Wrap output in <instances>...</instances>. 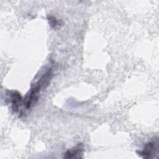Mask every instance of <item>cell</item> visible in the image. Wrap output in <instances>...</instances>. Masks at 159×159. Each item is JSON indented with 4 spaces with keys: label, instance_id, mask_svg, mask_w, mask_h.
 <instances>
[{
    "label": "cell",
    "instance_id": "1",
    "mask_svg": "<svg viewBox=\"0 0 159 159\" xmlns=\"http://www.w3.org/2000/svg\"><path fill=\"white\" fill-rule=\"evenodd\" d=\"M52 69H49L45 74L43 75L40 79L35 84L34 86L30 90L24 100V106L26 109H30L36 102L41 89L45 88L48 85L52 78Z\"/></svg>",
    "mask_w": 159,
    "mask_h": 159
},
{
    "label": "cell",
    "instance_id": "2",
    "mask_svg": "<svg viewBox=\"0 0 159 159\" xmlns=\"http://www.w3.org/2000/svg\"><path fill=\"white\" fill-rule=\"evenodd\" d=\"M158 140H152L147 143L142 150L137 152L139 155L142 156L143 158H152L155 155L158 153Z\"/></svg>",
    "mask_w": 159,
    "mask_h": 159
},
{
    "label": "cell",
    "instance_id": "3",
    "mask_svg": "<svg viewBox=\"0 0 159 159\" xmlns=\"http://www.w3.org/2000/svg\"><path fill=\"white\" fill-rule=\"evenodd\" d=\"M9 96L11 98V106L12 110L15 112H17L19 111V107L22 103V98L20 94L16 91H12L9 92Z\"/></svg>",
    "mask_w": 159,
    "mask_h": 159
},
{
    "label": "cell",
    "instance_id": "4",
    "mask_svg": "<svg viewBox=\"0 0 159 159\" xmlns=\"http://www.w3.org/2000/svg\"><path fill=\"white\" fill-rule=\"evenodd\" d=\"M84 148L82 143L77 144L75 147L68 150L64 155V158H82Z\"/></svg>",
    "mask_w": 159,
    "mask_h": 159
},
{
    "label": "cell",
    "instance_id": "5",
    "mask_svg": "<svg viewBox=\"0 0 159 159\" xmlns=\"http://www.w3.org/2000/svg\"><path fill=\"white\" fill-rule=\"evenodd\" d=\"M48 20L49 22L50 25L53 29H56V27L57 26H58L59 24H60L59 20H57V18L54 16H48Z\"/></svg>",
    "mask_w": 159,
    "mask_h": 159
}]
</instances>
